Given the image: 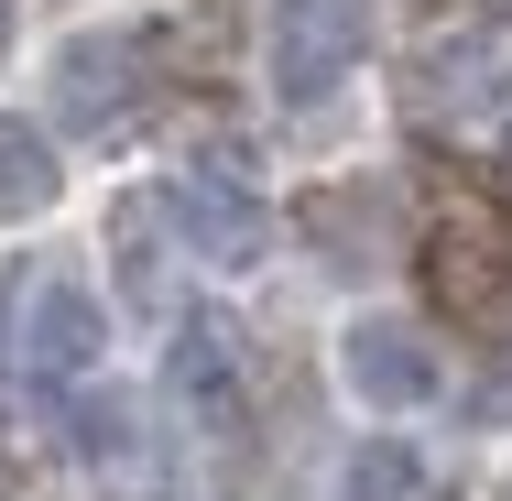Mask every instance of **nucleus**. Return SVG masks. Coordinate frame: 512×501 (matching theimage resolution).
<instances>
[{
	"instance_id": "nucleus-1",
	"label": "nucleus",
	"mask_w": 512,
	"mask_h": 501,
	"mask_svg": "<svg viewBox=\"0 0 512 501\" xmlns=\"http://www.w3.org/2000/svg\"><path fill=\"white\" fill-rule=\"evenodd\" d=\"M371 55V0H273L262 11V66H273V99L316 109L338 99Z\"/></svg>"
},
{
	"instance_id": "nucleus-2",
	"label": "nucleus",
	"mask_w": 512,
	"mask_h": 501,
	"mask_svg": "<svg viewBox=\"0 0 512 501\" xmlns=\"http://www.w3.org/2000/svg\"><path fill=\"white\" fill-rule=\"evenodd\" d=\"M164 218H175V240H186L197 262H218V273H262V262H273V197H262L240 164H218V153H197L186 175H164Z\"/></svg>"
},
{
	"instance_id": "nucleus-3",
	"label": "nucleus",
	"mask_w": 512,
	"mask_h": 501,
	"mask_svg": "<svg viewBox=\"0 0 512 501\" xmlns=\"http://www.w3.org/2000/svg\"><path fill=\"white\" fill-rule=\"evenodd\" d=\"M142 99H153L142 33H77V44L55 55V120H66V131L109 142V131H131V120H142Z\"/></svg>"
},
{
	"instance_id": "nucleus-4",
	"label": "nucleus",
	"mask_w": 512,
	"mask_h": 501,
	"mask_svg": "<svg viewBox=\"0 0 512 501\" xmlns=\"http://www.w3.org/2000/svg\"><path fill=\"white\" fill-rule=\"evenodd\" d=\"M164 393L186 403L197 436H240V425H251V360H240V327H229V316H175Z\"/></svg>"
},
{
	"instance_id": "nucleus-5",
	"label": "nucleus",
	"mask_w": 512,
	"mask_h": 501,
	"mask_svg": "<svg viewBox=\"0 0 512 501\" xmlns=\"http://www.w3.org/2000/svg\"><path fill=\"white\" fill-rule=\"evenodd\" d=\"M338 382L371 403V414H414V403H436L447 360H436V338H425L414 316H349V338H338Z\"/></svg>"
},
{
	"instance_id": "nucleus-6",
	"label": "nucleus",
	"mask_w": 512,
	"mask_h": 501,
	"mask_svg": "<svg viewBox=\"0 0 512 501\" xmlns=\"http://www.w3.org/2000/svg\"><path fill=\"white\" fill-rule=\"evenodd\" d=\"M109 349V316L88 284H66V273H44L33 295H22V327H11V360L33 371V382H88Z\"/></svg>"
},
{
	"instance_id": "nucleus-7",
	"label": "nucleus",
	"mask_w": 512,
	"mask_h": 501,
	"mask_svg": "<svg viewBox=\"0 0 512 501\" xmlns=\"http://www.w3.org/2000/svg\"><path fill=\"white\" fill-rule=\"evenodd\" d=\"M77 458H88V480H99L109 501H164V436H153V414L131 393H88L77 403Z\"/></svg>"
},
{
	"instance_id": "nucleus-8",
	"label": "nucleus",
	"mask_w": 512,
	"mask_h": 501,
	"mask_svg": "<svg viewBox=\"0 0 512 501\" xmlns=\"http://www.w3.org/2000/svg\"><path fill=\"white\" fill-rule=\"evenodd\" d=\"M55 197H66V164H55V142H44L33 120H11V109H0V229L44 218Z\"/></svg>"
},
{
	"instance_id": "nucleus-9",
	"label": "nucleus",
	"mask_w": 512,
	"mask_h": 501,
	"mask_svg": "<svg viewBox=\"0 0 512 501\" xmlns=\"http://www.w3.org/2000/svg\"><path fill=\"white\" fill-rule=\"evenodd\" d=\"M414 491H425V469H414L404 436H360L338 469V501H414Z\"/></svg>"
},
{
	"instance_id": "nucleus-10",
	"label": "nucleus",
	"mask_w": 512,
	"mask_h": 501,
	"mask_svg": "<svg viewBox=\"0 0 512 501\" xmlns=\"http://www.w3.org/2000/svg\"><path fill=\"white\" fill-rule=\"evenodd\" d=\"M469 425L512 436V327L491 338V360H480V382H469Z\"/></svg>"
},
{
	"instance_id": "nucleus-11",
	"label": "nucleus",
	"mask_w": 512,
	"mask_h": 501,
	"mask_svg": "<svg viewBox=\"0 0 512 501\" xmlns=\"http://www.w3.org/2000/svg\"><path fill=\"white\" fill-rule=\"evenodd\" d=\"M120 284L142 305H164V273H153V207H120Z\"/></svg>"
},
{
	"instance_id": "nucleus-12",
	"label": "nucleus",
	"mask_w": 512,
	"mask_h": 501,
	"mask_svg": "<svg viewBox=\"0 0 512 501\" xmlns=\"http://www.w3.org/2000/svg\"><path fill=\"white\" fill-rule=\"evenodd\" d=\"M0 55H11V0H0Z\"/></svg>"
},
{
	"instance_id": "nucleus-13",
	"label": "nucleus",
	"mask_w": 512,
	"mask_h": 501,
	"mask_svg": "<svg viewBox=\"0 0 512 501\" xmlns=\"http://www.w3.org/2000/svg\"><path fill=\"white\" fill-rule=\"evenodd\" d=\"M491 11H512V0H491Z\"/></svg>"
}]
</instances>
